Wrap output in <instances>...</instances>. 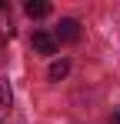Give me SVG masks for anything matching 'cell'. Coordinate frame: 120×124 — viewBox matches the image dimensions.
<instances>
[{
  "label": "cell",
  "mask_w": 120,
  "mask_h": 124,
  "mask_svg": "<svg viewBox=\"0 0 120 124\" xmlns=\"http://www.w3.org/2000/svg\"><path fill=\"white\" fill-rule=\"evenodd\" d=\"M10 101H13V94H10V84L3 77V81H0V124L10 117Z\"/></svg>",
  "instance_id": "4"
},
{
  "label": "cell",
  "mask_w": 120,
  "mask_h": 124,
  "mask_svg": "<svg viewBox=\"0 0 120 124\" xmlns=\"http://www.w3.org/2000/svg\"><path fill=\"white\" fill-rule=\"evenodd\" d=\"M23 10H27V17L37 20V17H47V14H50V3H47V0H30Z\"/></svg>",
  "instance_id": "5"
},
{
  "label": "cell",
  "mask_w": 120,
  "mask_h": 124,
  "mask_svg": "<svg viewBox=\"0 0 120 124\" xmlns=\"http://www.w3.org/2000/svg\"><path fill=\"white\" fill-rule=\"evenodd\" d=\"M110 124H120V114H113V117H110Z\"/></svg>",
  "instance_id": "7"
},
{
  "label": "cell",
  "mask_w": 120,
  "mask_h": 124,
  "mask_svg": "<svg viewBox=\"0 0 120 124\" xmlns=\"http://www.w3.org/2000/svg\"><path fill=\"white\" fill-rule=\"evenodd\" d=\"M33 47L40 54H57V37H50L47 30H33Z\"/></svg>",
  "instance_id": "2"
},
{
  "label": "cell",
  "mask_w": 120,
  "mask_h": 124,
  "mask_svg": "<svg viewBox=\"0 0 120 124\" xmlns=\"http://www.w3.org/2000/svg\"><path fill=\"white\" fill-rule=\"evenodd\" d=\"M13 37V20H10V7L0 3V44Z\"/></svg>",
  "instance_id": "3"
},
{
  "label": "cell",
  "mask_w": 120,
  "mask_h": 124,
  "mask_svg": "<svg viewBox=\"0 0 120 124\" xmlns=\"http://www.w3.org/2000/svg\"><path fill=\"white\" fill-rule=\"evenodd\" d=\"M70 74V61H53L50 64V81H63Z\"/></svg>",
  "instance_id": "6"
},
{
  "label": "cell",
  "mask_w": 120,
  "mask_h": 124,
  "mask_svg": "<svg viewBox=\"0 0 120 124\" xmlns=\"http://www.w3.org/2000/svg\"><path fill=\"white\" fill-rule=\"evenodd\" d=\"M57 40H67V44H73V40H80V23L77 20H60L57 23Z\"/></svg>",
  "instance_id": "1"
}]
</instances>
